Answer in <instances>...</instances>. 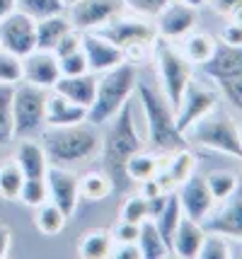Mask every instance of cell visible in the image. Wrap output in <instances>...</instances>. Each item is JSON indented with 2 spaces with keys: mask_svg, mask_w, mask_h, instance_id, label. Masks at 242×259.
<instances>
[{
  "mask_svg": "<svg viewBox=\"0 0 242 259\" xmlns=\"http://www.w3.org/2000/svg\"><path fill=\"white\" fill-rule=\"evenodd\" d=\"M143 138L136 131V121H133V104L126 102L119 112L109 119V126L102 136L100 143V155H102V169L107 177L112 180L116 192H126L133 182L126 175V162L131 155H136L143 150Z\"/></svg>",
  "mask_w": 242,
  "mask_h": 259,
  "instance_id": "1",
  "label": "cell"
},
{
  "mask_svg": "<svg viewBox=\"0 0 242 259\" xmlns=\"http://www.w3.org/2000/svg\"><path fill=\"white\" fill-rule=\"evenodd\" d=\"M100 143L102 138L97 134V126L87 121L75 126H46L41 131V148L49 165L58 167H70L97 158Z\"/></svg>",
  "mask_w": 242,
  "mask_h": 259,
  "instance_id": "2",
  "label": "cell"
},
{
  "mask_svg": "<svg viewBox=\"0 0 242 259\" xmlns=\"http://www.w3.org/2000/svg\"><path fill=\"white\" fill-rule=\"evenodd\" d=\"M136 90H138V102L143 107V114H146L150 146L155 150H162V153H172V150L189 146L184 134L177 128L174 107L167 102L160 88H155L148 80H138Z\"/></svg>",
  "mask_w": 242,
  "mask_h": 259,
  "instance_id": "3",
  "label": "cell"
},
{
  "mask_svg": "<svg viewBox=\"0 0 242 259\" xmlns=\"http://www.w3.org/2000/svg\"><path fill=\"white\" fill-rule=\"evenodd\" d=\"M184 138L189 146H199L206 150H216L223 155L242 160V131L228 114L218 109V104L206 112L201 119L184 131Z\"/></svg>",
  "mask_w": 242,
  "mask_h": 259,
  "instance_id": "4",
  "label": "cell"
},
{
  "mask_svg": "<svg viewBox=\"0 0 242 259\" xmlns=\"http://www.w3.org/2000/svg\"><path fill=\"white\" fill-rule=\"evenodd\" d=\"M136 66L131 63H121V66L112 68L102 73V78L97 80V92H94V102L87 109V124L102 126L114 116L124 104L128 102L131 92L136 90Z\"/></svg>",
  "mask_w": 242,
  "mask_h": 259,
  "instance_id": "5",
  "label": "cell"
},
{
  "mask_svg": "<svg viewBox=\"0 0 242 259\" xmlns=\"http://www.w3.org/2000/svg\"><path fill=\"white\" fill-rule=\"evenodd\" d=\"M153 58L158 61L162 95L167 97V102L177 112V104H179L189 80L194 75L191 73V63L182 56V51L170 39H162V36H155V41H153Z\"/></svg>",
  "mask_w": 242,
  "mask_h": 259,
  "instance_id": "6",
  "label": "cell"
},
{
  "mask_svg": "<svg viewBox=\"0 0 242 259\" xmlns=\"http://www.w3.org/2000/svg\"><path fill=\"white\" fill-rule=\"evenodd\" d=\"M46 97L49 90L29 82L12 88V124L15 138H32L46 128Z\"/></svg>",
  "mask_w": 242,
  "mask_h": 259,
  "instance_id": "7",
  "label": "cell"
},
{
  "mask_svg": "<svg viewBox=\"0 0 242 259\" xmlns=\"http://www.w3.org/2000/svg\"><path fill=\"white\" fill-rule=\"evenodd\" d=\"M218 100H220V92L213 80H204V78H194L191 75L184 95H182V100L177 104V112H174L177 128L184 134L196 119H201L206 112H211L218 104Z\"/></svg>",
  "mask_w": 242,
  "mask_h": 259,
  "instance_id": "8",
  "label": "cell"
},
{
  "mask_svg": "<svg viewBox=\"0 0 242 259\" xmlns=\"http://www.w3.org/2000/svg\"><path fill=\"white\" fill-rule=\"evenodd\" d=\"M0 49L24 58L36 49V20L20 10H12L0 20Z\"/></svg>",
  "mask_w": 242,
  "mask_h": 259,
  "instance_id": "9",
  "label": "cell"
},
{
  "mask_svg": "<svg viewBox=\"0 0 242 259\" xmlns=\"http://www.w3.org/2000/svg\"><path fill=\"white\" fill-rule=\"evenodd\" d=\"M201 226L204 230L220 233L228 240H242V180H237V187L223 199L213 213L201 221Z\"/></svg>",
  "mask_w": 242,
  "mask_h": 259,
  "instance_id": "10",
  "label": "cell"
},
{
  "mask_svg": "<svg viewBox=\"0 0 242 259\" xmlns=\"http://www.w3.org/2000/svg\"><path fill=\"white\" fill-rule=\"evenodd\" d=\"M124 0H78L70 5L68 20L78 32H94L124 12Z\"/></svg>",
  "mask_w": 242,
  "mask_h": 259,
  "instance_id": "11",
  "label": "cell"
},
{
  "mask_svg": "<svg viewBox=\"0 0 242 259\" xmlns=\"http://www.w3.org/2000/svg\"><path fill=\"white\" fill-rule=\"evenodd\" d=\"M196 22H199V12L191 5L184 3H174L170 0L158 15H155V34L170 41H179L184 39L189 32H194Z\"/></svg>",
  "mask_w": 242,
  "mask_h": 259,
  "instance_id": "12",
  "label": "cell"
},
{
  "mask_svg": "<svg viewBox=\"0 0 242 259\" xmlns=\"http://www.w3.org/2000/svg\"><path fill=\"white\" fill-rule=\"evenodd\" d=\"M94 32L107 36L119 49H124L128 44H136V41H155V36H158L155 27L150 22L140 20V17H124V15H116L114 20H109V22L102 24Z\"/></svg>",
  "mask_w": 242,
  "mask_h": 259,
  "instance_id": "13",
  "label": "cell"
},
{
  "mask_svg": "<svg viewBox=\"0 0 242 259\" xmlns=\"http://www.w3.org/2000/svg\"><path fill=\"white\" fill-rule=\"evenodd\" d=\"M80 46L82 54L87 58V66L92 73H107L112 68L124 63V54L116 44H112L107 36L97 32H80Z\"/></svg>",
  "mask_w": 242,
  "mask_h": 259,
  "instance_id": "14",
  "label": "cell"
},
{
  "mask_svg": "<svg viewBox=\"0 0 242 259\" xmlns=\"http://www.w3.org/2000/svg\"><path fill=\"white\" fill-rule=\"evenodd\" d=\"M46 189H49V201L56 203L58 208L66 215H73L75 206H78V177L68 172L66 167H58V165H49L46 167Z\"/></svg>",
  "mask_w": 242,
  "mask_h": 259,
  "instance_id": "15",
  "label": "cell"
},
{
  "mask_svg": "<svg viewBox=\"0 0 242 259\" xmlns=\"http://www.w3.org/2000/svg\"><path fill=\"white\" fill-rule=\"evenodd\" d=\"M61 78L58 70V58L54 51H44V49H34L32 54L22 58V80L36 88L51 90Z\"/></svg>",
  "mask_w": 242,
  "mask_h": 259,
  "instance_id": "16",
  "label": "cell"
},
{
  "mask_svg": "<svg viewBox=\"0 0 242 259\" xmlns=\"http://www.w3.org/2000/svg\"><path fill=\"white\" fill-rule=\"evenodd\" d=\"M179 206H182V213L186 218H191V221H204L208 213H211V208H213V196L208 192L206 187V180L204 177H189L179 184Z\"/></svg>",
  "mask_w": 242,
  "mask_h": 259,
  "instance_id": "17",
  "label": "cell"
},
{
  "mask_svg": "<svg viewBox=\"0 0 242 259\" xmlns=\"http://www.w3.org/2000/svg\"><path fill=\"white\" fill-rule=\"evenodd\" d=\"M201 73L216 80H225V78H235L242 75V46H230V44H216L213 54L208 61L201 63Z\"/></svg>",
  "mask_w": 242,
  "mask_h": 259,
  "instance_id": "18",
  "label": "cell"
},
{
  "mask_svg": "<svg viewBox=\"0 0 242 259\" xmlns=\"http://www.w3.org/2000/svg\"><path fill=\"white\" fill-rule=\"evenodd\" d=\"M51 90L85 109H90V104L94 102V92H97V73L87 70L82 75H61Z\"/></svg>",
  "mask_w": 242,
  "mask_h": 259,
  "instance_id": "19",
  "label": "cell"
},
{
  "mask_svg": "<svg viewBox=\"0 0 242 259\" xmlns=\"http://www.w3.org/2000/svg\"><path fill=\"white\" fill-rule=\"evenodd\" d=\"M196 169V153L191 146H184L179 150H172V158L167 160V167L158 169V180L162 182V187L167 192H172L174 187H179L184 180H189Z\"/></svg>",
  "mask_w": 242,
  "mask_h": 259,
  "instance_id": "20",
  "label": "cell"
},
{
  "mask_svg": "<svg viewBox=\"0 0 242 259\" xmlns=\"http://www.w3.org/2000/svg\"><path fill=\"white\" fill-rule=\"evenodd\" d=\"M87 121V109L66 100L58 92H49L46 97V126H75Z\"/></svg>",
  "mask_w": 242,
  "mask_h": 259,
  "instance_id": "21",
  "label": "cell"
},
{
  "mask_svg": "<svg viewBox=\"0 0 242 259\" xmlns=\"http://www.w3.org/2000/svg\"><path fill=\"white\" fill-rule=\"evenodd\" d=\"M204 235H206V230L199 221H191V218L182 215V221H179V226H177L172 235V254L182 259H196L199 247L204 242Z\"/></svg>",
  "mask_w": 242,
  "mask_h": 259,
  "instance_id": "22",
  "label": "cell"
},
{
  "mask_svg": "<svg viewBox=\"0 0 242 259\" xmlns=\"http://www.w3.org/2000/svg\"><path fill=\"white\" fill-rule=\"evenodd\" d=\"M15 160L20 169L24 172V177H44L46 175V167H49V160H46V153L41 143H36L32 138H22L20 146L15 150Z\"/></svg>",
  "mask_w": 242,
  "mask_h": 259,
  "instance_id": "23",
  "label": "cell"
},
{
  "mask_svg": "<svg viewBox=\"0 0 242 259\" xmlns=\"http://www.w3.org/2000/svg\"><path fill=\"white\" fill-rule=\"evenodd\" d=\"M70 29H75L70 20L61 12V15H51L36 22V49H44V51H54V46L61 41L63 34H68Z\"/></svg>",
  "mask_w": 242,
  "mask_h": 259,
  "instance_id": "24",
  "label": "cell"
},
{
  "mask_svg": "<svg viewBox=\"0 0 242 259\" xmlns=\"http://www.w3.org/2000/svg\"><path fill=\"white\" fill-rule=\"evenodd\" d=\"M182 206H179V196L172 192H167V199H165V206H162V211L155 218H153V223L158 228V233L160 237L165 240V245L170 249V254H172V235L177 226H179V221H182Z\"/></svg>",
  "mask_w": 242,
  "mask_h": 259,
  "instance_id": "25",
  "label": "cell"
},
{
  "mask_svg": "<svg viewBox=\"0 0 242 259\" xmlns=\"http://www.w3.org/2000/svg\"><path fill=\"white\" fill-rule=\"evenodd\" d=\"M112 233L104 228H92L87 233H82V237L78 240V257L82 259H104L109 257L112 252Z\"/></svg>",
  "mask_w": 242,
  "mask_h": 259,
  "instance_id": "26",
  "label": "cell"
},
{
  "mask_svg": "<svg viewBox=\"0 0 242 259\" xmlns=\"http://www.w3.org/2000/svg\"><path fill=\"white\" fill-rule=\"evenodd\" d=\"M138 249H140V259H162L170 254V249H167L165 240H162L160 233H158L153 218H146V221L140 223Z\"/></svg>",
  "mask_w": 242,
  "mask_h": 259,
  "instance_id": "27",
  "label": "cell"
},
{
  "mask_svg": "<svg viewBox=\"0 0 242 259\" xmlns=\"http://www.w3.org/2000/svg\"><path fill=\"white\" fill-rule=\"evenodd\" d=\"M213 49H216V41H213V36H208L204 32H189L182 39V56L191 63V66H201L204 61L211 58L213 54Z\"/></svg>",
  "mask_w": 242,
  "mask_h": 259,
  "instance_id": "28",
  "label": "cell"
},
{
  "mask_svg": "<svg viewBox=\"0 0 242 259\" xmlns=\"http://www.w3.org/2000/svg\"><path fill=\"white\" fill-rule=\"evenodd\" d=\"M114 192V184L107 177V172H87L78 180V194L85 201H102Z\"/></svg>",
  "mask_w": 242,
  "mask_h": 259,
  "instance_id": "29",
  "label": "cell"
},
{
  "mask_svg": "<svg viewBox=\"0 0 242 259\" xmlns=\"http://www.w3.org/2000/svg\"><path fill=\"white\" fill-rule=\"evenodd\" d=\"M34 211H36V213H34V226H36V230H39L41 235H46V237L58 235V233L66 228L68 215L63 213L56 203L44 201L41 206H36Z\"/></svg>",
  "mask_w": 242,
  "mask_h": 259,
  "instance_id": "30",
  "label": "cell"
},
{
  "mask_svg": "<svg viewBox=\"0 0 242 259\" xmlns=\"http://www.w3.org/2000/svg\"><path fill=\"white\" fill-rule=\"evenodd\" d=\"M22 182H24V172L20 169L17 160L8 158L0 162V199L15 201V199L20 196Z\"/></svg>",
  "mask_w": 242,
  "mask_h": 259,
  "instance_id": "31",
  "label": "cell"
},
{
  "mask_svg": "<svg viewBox=\"0 0 242 259\" xmlns=\"http://www.w3.org/2000/svg\"><path fill=\"white\" fill-rule=\"evenodd\" d=\"M158 169H160V162L155 155H148V153H143L138 150L136 155H131L126 162V175L131 182H143L153 177V175H158Z\"/></svg>",
  "mask_w": 242,
  "mask_h": 259,
  "instance_id": "32",
  "label": "cell"
},
{
  "mask_svg": "<svg viewBox=\"0 0 242 259\" xmlns=\"http://www.w3.org/2000/svg\"><path fill=\"white\" fill-rule=\"evenodd\" d=\"M232 257V247H230V240L220 233H211L206 230L204 235V242L199 247V254L196 259H230Z\"/></svg>",
  "mask_w": 242,
  "mask_h": 259,
  "instance_id": "33",
  "label": "cell"
},
{
  "mask_svg": "<svg viewBox=\"0 0 242 259\" xmlns=\"http://www.w3.org/2000/svg\"><path fill=\"white\" fill-rule=\"evenodd\" d=\"M15 10L29 15L32 20H44L51 15H61L66 10V5L61 0H15Z\"/></svg>",
  "mask_w": 242,
  "mask_h": 259,
  "instance_id": "34",
  "label": "cell"
},
{
  "mask_svg": "<svg viewBox=\"0 0 242 259\" xmlns=\"http://www.w3.org/2000/svg\"><path fill=\"white\" fill-rule=\"evenodd\" d=\"M204 180H206V187L211 192V196H213V201H223L237 187L240 177L235 172H228V169H213V172H208Z\"/></svg>",
  "mask_w": 242,
  "mask_h": 259,
  "instance_id": "35",
  "label": "cell"
},
{
  "mask_svg": "<svg viewBox=\"0 0 242 259\" xmlns=\"http://www.w3.org/2000/svg\"><path fill=\"white\" fill-rule=\"evenodd\" d=\"M12 88L15 85H0V146H8L15 138L12 124Z\"/></svg>",
  "mask_w": 242,
  "mask_h": 259,
  "instance_id": "36",
  "label": "cell"
},
{
  "mask_svg": "<svg viewBox=\"0 0 242 259\" xmlns=\"http://www.w3.org/2000/svg\"><path fill=\"white\" fill-rule=\"evenodd\" d=\"M24 206L29 208H36L44 201H49V189H46V180L44 177H24L22 189H20V196H17Z\"/></svg>",
  "mask_w": 242,
  "mask_h": 259,
  "instance_id": "37",
  "label": "cell"
},
{
  "mask_svg": "<svg viewBox=\"0 0 242 259\" xmlns=\"http://www.w3.org/2000/svg\"><path fill=\"white\" fill-rule=\"evenodd\" d=\"M22 82V58L0 49V85Z\"/></svg>",
  "mask_w": 242,
  "mask_h": 259,
  "instance_id": "38",
  "label": "cell"
},
{
  "mask_svg": "<svg viewBox=\"0 0 242 259\" xmlns=\"http://www.w3.org/2000/svg\"><path fill=\"white\" fill-rule=\"evenodd\" d=\"M148 218V201L143 196H128L124 206H121V221L128 223H143Z\"/></svg>",
  "mask_w": 242,
  "mask_h": 259,
  "instance_id": "39",
  "label": "cell"
},
{
  "mask_svg": "<svg viewBox=\"0 0 242 259\" xmlns=\"http://www.w3.org/2000/svg\"><path fill=\"white\" fill-rule=\"evenodd\" d=\"M58 70H61V75H82V73H87L90 66H87V58L82 54V49L58 58Z\"/></svg>",
  "mask_w": 242,
  "mask_h": 259,
  "instance_id": "40",
  "label": "cell"
},
{
  "mask_svg": "<svg viewBox=\"0 0 242 259\" xmlns=\"http://www.w3.org/2000/svg\"><path fill=\"white\" fill-rule=\"evenodd\" d=\"M216 88H218V92L230 102L237 112H242V75L225 78V80H216Z\"/></svg>",
  "mask_w": 242,
  "mask_h": 259,
  "instance_id": "41",
  "label": "cell"
},
{
  "mask_svg": "<svg viewBox=\"0 0 242 259\" xmlns=\"http://www.w3.org/2000/svg\"><path fill=\"white\" fill-rule=\"evenodd\" d=\"M124 54V61L131 63V66H143L153 61V41H136V44H128L121 49Z\"/></svg>",
  "mask_w": 242,
  "mask_h": 259,
  "instance_id": "42",
  "label": "cell"
},
{
  "mask_svg": "<svg viewBox=\"0 0 242 259\" xmlns=\"http://www.w3.org/2000/svg\"><path fill=\"white\" fill-rule=\"evenodd\" d=\"M167 3L170 0H124V5H126L128 10L138 12L143 17H155Z\"/></svg>",
  "mask_w": 242,
  "mask_h": 259,
  "instance_id": "43",
  "label": "cell"
},
{
  "mask_svg": "<svg viewBox=\"0 0 242 259\" xmlns=\"http://www.w3.org/2000/svg\"><path fill=\"white\" fill-rule=\"evenodd\" d=\"M112 240L114 242H138L140 223H128V221H119L112 230Z\"/></svg>",
  "mask_w": 242,
  "mask_h": 259,
  "instance_id": "44",
  "label": "cell"
},
{
  "mask_svg": "<svg viewBox=\"0 0 242 259\" xmlns=\"http://www.w3.org/2000/svg\"><path fill=\"white\" fill-rule=\"evenodd\" d=\"M78 49H82L80 46V32H78V29H70V32L63 34L61 41L54 46V54H56V58H61V56H66V54L78 51Z\"/></svg>",
  "mask_w": 242,
  "mask_h": 259,
  "instance_id": "45",
  "label": "cell"
},
{
  "mask_svg": "<svg viewBox=\"0 0 242 259\" xmlns=\"http://www.w3.org/2000/svg\"><path fill=\"white\" fill-rule=\"evenodd\" d=\"M220 41L223 44H230V46H242V24L230 22L223 27L220 32Z\"/></svg>",
  "mask_w": 242,
  "mask_h": 259,
  "instance_id": "46",
  "label": "cell"
},
{
  "mask_svg": "<svg viewBox=\"0 0 242 259\" xmlns=\"http://www.w3.org/2000/svg\"><path fill=\"white\" fill-rule=\"evenodd\" d=\"M211 5L218 15H230L232 10L242 8V0H211Z\"/></svg>",
  "mask_w": 242,
  "mask_h": 259,
  "instance_id": "47",
  "label": "cell"
},
{
  "mask_svg": "<svg viewBox=\"0 0 242 259\" xmlns=\"http://www.w3.org/2000/svg\"><path fill=\"white\" fill-rule=\"evenodd\" d=\"M10 245H12V230L8 226H3V223H0V259L8 257Z\"/></svg>",
  "mask_w": 242,
  "mask_h": 259,
  "instance_id": "48",
  "label": "cell"
},
{
  "mask_svg": "<svg viewBox=\"0 0 242 259\" xmlns=\"http://www.w3.org/2000/svg\"><path fill=\"white\" fill-rule=\"evenodd\" d=\"M12 10H15V0H0V20L8 17Z\"/></svg>",
  "mask_w": 242,
  "mask_h": 259,
  "instance_id": "49",
  "label": "cell"
},
{
  "mask_svg": "<svg viewBox=\"0 0 242 259\" xmlns=\"http://www.w3.org/2000/svg\"><path fill=\"white\" fill-rule=\"evenodd\" d=\"M228 17H230V22L242 24V8H237V10H232L230 15H228Z\"/></svg>",
  "mask_w": 242,
  "mask_h": 259,
  "instance_id": "50",
  "label": "cell"
},
{
  "mask_svg": "<svg viewBox=\"0 0 242 259\" xmlns=\"http://www.w3.org/2000/svg\"><path fill=\"white\" fill-rule=\"evenodd\" d=\"M179 3H184V5H191V8H201V5H206L208 0H179Z\"/></svg>",
  "mask_w": 242,
  "mask_h": 259,
  "instance_id": "51",
  "label": "cell"
},
{
  "mask_svg": "<svg viewBox=\"0 0 242 259\" xmlns=\"http://www.w3.org/2000/svg\"><path fill=\"white\" fill-rule=\"evenodd\" d=\"M61 3H63V5H66V8H70V5H75V3H78V0H61Z\"/></svg>",
  "mask_w": 242,
  "mask_h": 259,
  "instance_id": "52",
  "label": "cell"
},
{
  "mask_svg": "<svg viewBox=\"0 0 242 259\" xmlns=\"http://www.w3.org/2000/svg\"><path fill=\"white\" fill-rule=\"evenodd\" d=\"M240 257H242V254H240Z\"/></svg>",
  "mask_w": 242,
  "mask_h": 259,
  "instance_id": "53",
  "label": "cell"
}]
</instances>
